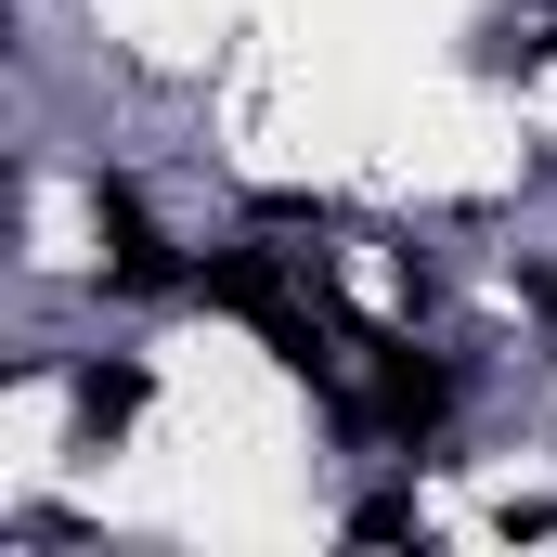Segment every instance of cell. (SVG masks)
I'll list each match as a JSON object with an SVG mask.
<instances>
[{"label":"cell","mask_w":557,"mask_h":557,"mask_svg":"<svg viewBox=\"0 0 557 557\" xmlns=\"http://www.w3.org/2000/svg\"><path fill=\"white\" fill-rule=\"evenodd\" d=\"M91 208H104V285H131V298H156V285H182V260H169V234L143 221V195H131V182H104Z\"/></svg>","instance_id":"obj_1"},{"label":"cell","mask_w":557,"mask_h":557,"mask_svg":"<svg viewBox=\"0 0 557 557\" xmlns=\"http://www.w3.org/2000/svg\"><path fill=\"white\" fill-rule=\"evenodd\" d=\"M441 416H454V376H441L428 350H376V428H389V441H428Z\"/></svg>","instance_id":"obj_2"},{"label":"cell","mask_w":557,"mask_h":557,"mask_svg":"<svg viewBox=\"0 0 557 557\" xmlns=\"http://www.w3.org/2000/svg\"><path fill=\"white\" fill-rule=\"evenodd\" d=\"M143 403H156V376H143V363H78V428H91V441H117Z\"/></svg>","instance_id":"obj_3"},{"label":"cell","mask_w":557,"mask_h":557,"mask_svg":"<svg viewBox=\"0 0 557 557\" xmlns=\"http://www.w3.org/2000/svg\"><path fill=\"white\" fill-rule=\"evenodd\" d=\"M403 532H428L416 493H376V506H350V545H403Z\"/></svg>","instance_id":"obj_4"}]
</instances>
